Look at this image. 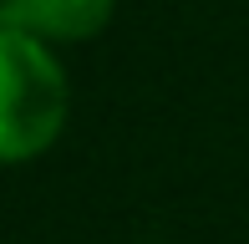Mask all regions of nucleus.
Here are the masks:
<instances>
[{"label": "nucleus", "instance_id": "1", "mask_svg": "<svg viewBox=\"0 0 249 244\" xmlns=\"http://www.w3.org/2000/svg\"><path fill=\"white\" fill-rule=\"evenodd\" d=\"M71 117V82L51 41L0 26V163H36Z\"/></svg>", "mask_w": 249, "mask_h": 244}, {"label": "nucleus", "instance_id": "2", "mask_svg": "<svg viewBox=\"0 0 249 244\" xmlns=\"http://www.w3.org/2000/svg\"><path fill=\"white\" fill-rule=\"evenodd\" d=\"M117 0H0V26H16L51 46H76L112 26Z\"/></svg>", "mask_w": 249, "mask_h": 244}]
</instances>
